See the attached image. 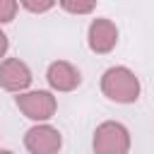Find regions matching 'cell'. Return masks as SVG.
<instances>
[{
  "label": "cell",
  "instance_id": "obj_8",
  "mask_svg": "<svg viewBox=\"0 0 154 154\" xmlns=\"http://www.w3.org/2000/svg\"><path fill=\"white\" fill-rule=\"evenodd\" d=\"M99 0H58V5L67 14H91Z\"/></svg>",
  "mask_w": 154,
  "mask_h": 154
},
{
  "label": "cell",
  "instance_id": "obj_7",
  "mask_svg": "<svg viewBox=\"0 0 154 154\" xmlns=\"http://www.w3.org/2000/svg\"><path fill=\"white\" fill-rule=\"evenodd\" d=\"M46 79L53 91H75L82 84V72L67 60H55L48 65Z\"/></svg>",
  "mask_w": 154,
  "mask_h": 154
},
{
  "label": "cell",
  "instance_id": "obj_10",
  "mask_svg": "<svg viewBox=\"0 0 154 154\" xmlns=\"http://www.w3.org/2000/svg\"><path fill=\"white\" fill-rule=\"evenodd\" d=\"M19 0H0V24H10L17 17Z\"/></svg>",
  "mask_w": 154,
  "mask_h": 154
},
{
  "label": "cell",
  "instance_id": "obj_3",
  "mask_svg": "<svg viewBox=\"0 0 154 154\" xmlns=\"http://www.w3.org/2000/svg\"><path fill=\"white\" fill-rule=\"evenodd\" d=\"M91 147L96 154H128L130 152V130L118 120H103L94 130Z\"/></svg>",
  "mask_w": 154,
  "mask_h": 154
},
{
  "label": "cell",
  "instance_id": "obj_9",
  "mask_svg": "<svg viewBox=\"0 0 154 154\" xmlns=\"http://www.w3.org/2000/svg\"><path fill=\"white\" fill-rule=\"evenodd\" d=\"M55 2H58V0H19V5H22L26 12H31V14H43V12L53 10Z\"/></svg>",
  "mask_w": 154,
  "mask_h": 154
},
{
  "label": "cell",
  "instance_id": "obj_5",
  "mask_svg": "<svg viewBox=\"0 0 154 154\" xmlns=\"http://www.w3.org/2000/svg\"><path fill=\"white\" fill-rule=\"evenodd\" d=\"M87 43H89V51L96 53V55L111 53L118 46V26L108 17L91 19V24L87 29Z\"/></svg>",
  "mask_w": 154,
  "mask_h": 154
},
{
  "label": "cell",
  "instance_id": "obj_6",
  "mask_svg": "<svg viewBox=\"0 0 154 154\" xmlns=\"http://www.w3.org/2000/svg\"><path fill=\"white\" fill-rule=\"evenodd\" d=\"M31 82H34V75H31V70L24 60L5 58L0 63V87L5 91H12V94L24 91V89L31 87Z\"/></svg>",
  "mask_w": 154,
  "mask_h": 154
},
{
  "label": "cell",
  "instance_id": "obj_2",
  "mask_svg": "<svg viewBox=\"0 0 154 154\" xmlns=\"http://www.w3.org/2000/svg\"><path fill=\"white\" fill-rule=\"evenodd\" d=\"M14 103L17 108L34 123H46L55 116L58 111V99L53 96V91L48 89H24V91H17L14 96Z\"/></svg>",
  "mask_w": 154,
  "mask_h": 154
},
{
  "label": "cell",
  "instance_id": "obj_1",
  "mask_svg": "<svg viewBox=\"0 0 154 154\" xmlns=\"http://www.w3.org/2000/svg\"><path fill=\"white\" fill-rule=\"evenodd\" d=\"M140 91V77L125 65H113L101 75V94L113 103H135Z\"/></svg>",
  "mask_w": 154,
  "mask_h": 154
},
{
  "label": "cell",
  "instance_id": "obj_11",
  "mask_svg": "<svg viewBox=\"0 0 154 154\" xmlns=\"http://www.w3.org/2000/svg\"><path fill=\"white\" fill-rule=\"evenodd\" d=\"M7 48H10V38H7V34H5L2 29H0V58H5Z\"/></svg>",
  "mask_w": 154,
  "mask_h": 154
},
{
  "label": "cell",
  "instance_id": "obj_4",
  "mask_svg": "<svg viewBox=\"0 0 154 154\" xmlns=\"http://www.w3.org/2000/svg\"><path fill=\"white\" fill-rule=\"evenodd\" d=\"M63 147V135L58 128L46 123H36L24 132V149L29 154H55Z\"/></svg>",
  "mask_w": 154,
  "mask_h": 154
}]
</instances>
